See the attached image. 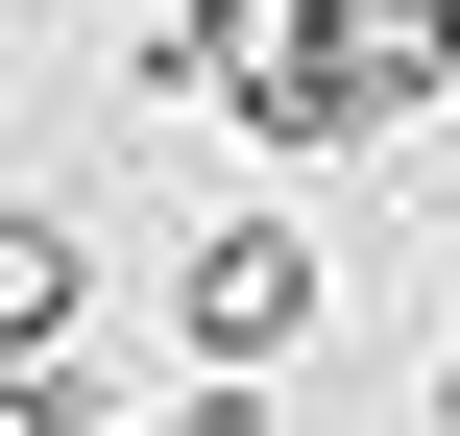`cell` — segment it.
<instances>
[{
  "mask_svg": "<svg viewBox=\"0 0 460 436\" xmlns=\"http://www.w3.org/2000/svg\"><path fill=\"white\" fill-rule=\"evenodd\" d=\"M146 97H194L243 146H388L364 121V0H170L146 24Z\"/></svg>",
  "mask_w": 460,
  "mask_h": 436,
  "instance_id": "1",
  "label": "cell"
},
{
  "mask_svg": "<svg viewBox=\"0 0 460 436\" xmlns=\"http://www.w3.org/2000/svg\"><path fill=\"white\" fill-rule=\"evenodd\" d=\"M315 316H340V267H315V218H218V243L170 267V340H194V364H291Z\"/></svg>",
  "mask_w": 460,
  "mask_h": 436,
  "instance_id": "2",
  "label": "cell"
},
{
  "mask_svg": "<svg viewBox=\"0 0 460 436\" xmlns=\"http://www.w3.org/2000/svg\"><path fill=\"white\" fill-rule=\"evenodd\" d=\"M73 316H97V243L49 194H0V364H73Z\"/></svg>",
  "mask_w": 460,
  "mask_h": 436,
  "instance_id": "3",
  "label": "cell"
},
{
  "mask_svg": "<svg viewBox=\"0 0 460 436\" xmlns=\"http://www.w3.org/2000/svg\"><path fill=\"white\" fill-rule=\"evenodd\" d=\"M170 436H291V413H267V364H218V388H194Z\"/></svg>",
  "mask_w": 460,
  "mask_h": 436,
  "instance_id": "4",
  "label": "cell"
},
{
  "mask_svg": "<svg viewBox=\"0 0 460 436\" xmlns=\"http://www.w3.org/2000/svg\"><path fill=\"white\" fill-rule=\"evenodd\" d=\"M24 436H121V413H97V388H73V364H24Z\"/></svg>",
  "mask_w": 460,
  "mask_h": 436,
  "instance_id": "5",
  "label": "cell"
},
{
  "mask_svg": "<svg viewBox=\"0 0 460 436\" xmlns=\"http://www.w3.org/2000/svg\"><path fill=\"white\" fill-rule=\"evenodd\" d=\"M0 436H24V364H0Z\"/></svg>",
  "mask_w": 460,
  "mask_h": 436,
  "instance_id": "6",
  "label": "cell"
},
{
  "mask_svg": "<svg viewBox=\"0 0 460 436\" xmlns=\"http://www.w3.org/2000/svg\"><path fill=\"white\" fill-rule=\"evenodd\" d=\"M437 436H460V413H437Z\"/></svg>",
  "mask_w": 460,
  "mask_h": 436,
  "instance_id": "7",
  "label": "cell"
}]
</instances>
